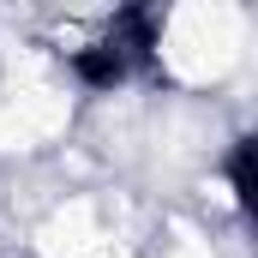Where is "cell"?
Instances as JSON below:
<instances>
[{
	"label": "cell",
	"mask_w": 258,
	"mask_h": 258,
	"mask_svg": "<svg viewBox=\"0 0 258 258\" xmlns=\"http://www.w3.org/2000/svg\"><path fill=\"white\" fill-rule=\"evenodd\" d=\"M150 60L162 66L174 84H186V90L222 84L228 72H240V60H246V12L240 6H222V0L156 12Z\"/></svg>",
	"instance_id": "obj_1"
},
{
	"label": "cell",
	"mask_w": 258,
	"mask_h": 258,
	"mask_svg": "<svg viewBox=\"0 0 258 258\" xmlns=\"http://www.w3.org/2000/svg\"><path fill=\"white\" fill-rule=\"evenodd\" d=\"M114 246V228L102 216V198L66 192L48 198L42 216L30 222V258H102Z\"/></svg>",
	"instance_id": "obj_2"
},
{
	"label": "cell",
	"mask_w": 258,
	"mask_h": 258,
	"mask_svg": "<svg viewBox=\"0 0 258 258\" xmlns=\"http://www.w3.org/2000/svg\"><path fill=\"white\" fill-rule=\"evenodd\" d=\"M150 258H216V240H210V228H198L186 216H168V240Z\"/></svg>",
	"instance_id": "obj_3"
}]
</instances>
